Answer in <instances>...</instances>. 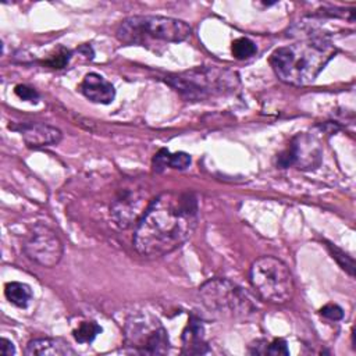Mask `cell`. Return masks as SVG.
<instances>
[{"mask_svg":"<svg viewBox=\"0 0 356 356\" xmlns=\"http://www.w3.org/2000/svg\"><path fill=\"white\" fill-rule=\"evenodd\" d=\"M264 355H273V356L284 355V356H288L289 355V349H288V345H286L285 339L275 338L273 342H270V343L267 342Z\"/></svg>","mask_w":356,"mask_h":356,"instance_id":"21","label":"cell"},{"mask_svg":"<svg viewBox=\"0 0 356 356\" xmlns=\"http://www.w3.org/2000/svg\"><path fill=\"white\" fill-rule=\"evenodd\" d=\"M26 356H71L75 350L63 338H36L28 342Z\"/></svg>","mask_w":356,"mask_h":356,"instance_id":"13","label":"cell"},{"mask_svg":"<svg viewBox=\"0 0 356 356\" xmlns=\"http://www.w3.org/2000/svg\"><path fill=\"white\" fill-rule=\"evenodd\" d=\"M199 220L197 199L191 192H163L138 221L134 245L146 257H159L184 245Z\"/></svg>","mask_w":356,"mask_h":356,"instance_id":"1","label":"cell"},{"mask_svg":"<svg viewBox=\"0 0 356 356\" xmlns=\"http://www.w3.org/2000/svg\"><path fill=\"white\" fill-rule=\"evenodd\" d=\"M70 57H71L70 50L60 47L54 54H51L47 60H44L43 64L47 67H51V68H63L68 64Z\"/></svg>","mask_w":356,"mask_h":356,"instance_id":"20","label":"cell"},{"mask_svg":"<svg viewBox=\"0 0 356 356\" xmlns=\"http://www.w3.org/2000/svg\"><path fill=\"white\" fill-rule=\"evenodd\" d=\"M250 282L256 292L271 303H286L295 292L291 270L274 256H261L252 263Z\"/></svg>","mask_w":356,"mask_h":356,"instance_id":"5","label":"cell"},{"mask_svg":"<svg viewBox=\"0 0 356 356\" xmlns=\"http://www.w3.org/2000/svg\"><path fill=\"white\" fill-rule=\"evenodd\" d=\"M79 88L83 96L93 103L108 104L115 97V89L111 82H108L106 78L96 72L86 74Z\"/></svg>","mask_w":356,"mask_h":356,"instance_id":"12","label":"cell"},{"mask_svg":"<svg viewBox=\"0 0 356 356\" xmlns=\"http://www.w3.org/2000/svg\"><path fill=\"white\" fill-rule=\"evenodd\" d=\"M13 128L21 132L24 142L31 149H42L57 145L63 136L58 128L43 122H25Z\"/></svg>","mask_w":356,"mask_h":356,"instance_id":"10","label":"cell"},{"mask_svg":"<svg viewBox=\"0 0 356 356\" xmlns=\"http://www.w3.org/2000/svg\"><path fill=\"white\" fill-rule=\"evenodd\" d=\"M125 343L142 355H164L170 349L167 330L147 312L131 314L124 327Z\"/></svg>","mask_w":356,"mask_h":356,"instance_id":"7","label":"cell"},{"mask_svg":"<svg viewBox=\"0 0 356 356\" xmlns=\"http://www.w3.org/2000/svg\"><path fill=\"white\" fill-rule=\"evenodd\" d=\"M142 200L143 196H140L138 192L127 191L121 193L110 206V214L114 222L120 228H128L139 216Z\"/></svg>","mask_w":356,"mask_h":356,"instance_id":"11","label":"cell"},{"mask_svg":"<svg viewBox=\"0 0 356 356\" xmlns=\"http://www.w3.org/2000/svg\"><path fill=\"white\" fill-rule=\"evenodd\" d=\"M25 254L42 267H54L63 256V242L50 227L36 224L24 242Z\"/></svg>","mask_w":356,"mask_h":356,"instance_id":"8","label":"cell"},{"mask_svg":"<svg viewBox=\"0 0 356 356\" xmlns=\"http://www.w3.org/2000/svg\"><path fill=\"white\" fill-rule=\"evenodd\" d=\"M328 249H330V252L332 254V259H335L338 261V264L345 271H348L350 275H353L355 274V261H353V259L349 254H346L345 252H342L341 249H338L332 243H328Z\"/></svg>","mask_w":356,"mask_h":356,"instance_id":"19","label":"cell"},{"mask_svg":"<svg viewBox=\"0 0 356 356\" xmlns=\"http://www.w3.org/2000/svg\"><path fill=\"white\" fill-rule=\"evenodd\" d=\"M102 332V327L96 321H82L72 331V335L79 343H90Z\"/></svg>","mask_w":356,"mask_h":356,"instance_id":"17","label":"cell"},{"mask_svg":"<svg viewBox=\"0 0 356 356\" xmlns=\"http://www.w3.org/2000/svg\"><path fill=\"white\" fill-rule=\"evenodd\" d=\"M4 295L17 307H26L32 299L31 286L18 281L7 282L4 286Z\"/></svg>","mask_w":356,"mask_h":356,"instance_id":"16","label":"cell"},{"mask_svg":"<svg viewBox=\"0 0 356 356\" xmlns=\"http://www.w3.org/2000/svg\"><path fill=\"white\" fill-rule=\"evenodd\" d=\"M191 33L192 28L185 21L164 15H131L120 24L115 32L120 42L146 47L184 42Z\"/></svg>","mask_w":356,"mask_h":356,"instance_id":"3","label":"cell"},{"mask_svg":"<svg viewBox=\"0 0 356 356\" xmlns=\"http://www.w3.org/2000/svg\"><path fill=\"white\" fill-rule=\"evenodd\" d=\"M320 314L328 320L338 321L343 317V310H342V307H339L335 303H328L320 309Z\"/></svg>","mask_w":356,"mask_h":356,"instance_id":"22","label":"cell"},{"mask_svg":"<svg viewBox=\"0 0 356 356\" xmlns=\"http://www.w3.org/2000/svg\"><path fill=\"white\" fill-rule=\"evenodd\" d=\"M323 160V149L317 138L302 132L292 138L289 146L278 156L277 165L280 168L296 167L302 171L316 170Z\"/></svg>","mask_w":356,"mask_h":356,"instance_id":"9","label":"cell"},{"mask_svg":"<svg viewBox=\"0 0 356 356\" xmlns=\"http://www.w3.org/2000/svg\"><path fill=\"white\" fill-rule=\"evenodd\" d=\"M335 54L337 47L328 38L314 36L275 49L268 61L280 81L306 86L316 81Z\"/></svg>","mask_w":356,"mask_h":356,"instance_id":"2","label":"cell"},{"mask_svg":"<svg viewBox=\"0 0 356 356\" xmlns=\"http://www.w3.org/2000/svg\"><path fill=\"white\" fill-rule=\"evenodd\" d=\"M231 51H232L235 58L245 60V58H250L252 56H254L256 51H257V47H256L254 42H252L250 39H248V38H238L236 40L232 42Z\"/></svg>","mask_w":356,"mask_h":356,"instance_id":"18","label":"cell"},{"mask_svg":"<svg viewBox=\"0 0 356 356\" xmlns=\"http://www.w3.org/2000/svg\"><path fill=\"white\" fill-rule=\"evenodd\" d=\"M165 82L188 100H203L211 96L232 93L239 85L234 71L217 67L202 65L165 78Z\"/></svg>","mask_w":356,"mask_h":356,"instance_id":"4","label":"cell"},{"mask_svg":"<svg viewBox=\"0 0 356 356\" xmlns=\"http://www.w3.org/2000/svg\"><path fill=\"white\" fill-rule=\"evenodd\" d=\"M191 165V156L185 152L170 153L167 149L159 150L153 157V168L157 172H161L165 167L175 170H185Z\"/></svg>","mask_w":356,"mask_h":356,"instance_id":"15","label":"cell"},{"mask_svg":"<svg viewBox=\"0 0 356 356\" xmlns=\"http://www.w3.org/2000/svg\"><path fill=\"white\" fill-rule=\"evenodd\" d=\"M14 92L19 99L26 102H36L39 99V93L33 88H29L26 85H17Z\"/></svg>","mask_w":356,"mask_h":356,"instance_id":"23","label":"cell"},{"mask_svg":"<svg viewBox=\"0 0 356 356\" xmlns=\"http://www.w3.org/2000/svg\"><path fill=\"white\" fill-rule=\"evenodd\" d=\"M203 305L218 314L249 318L257 312V306L249 293L227 278H213L199 288Z\"/></svg>","mask_w":356,"mask_h":356,"instance_id":"6","label":"cell"},{"mask_svg":"<svg viewBox=\"0 0 356 356\" xmlns=\"http://www.w3.org/2000/svg\"><path fill=\"white\" fill-rule=\"evenodd\" d=\"M0 353H1L3 356H11V355L15 353V348H14L13 342H11L10 339L4 338V337H3L1 341H0Z\"/></svg>","mask_w":356,"mask_h":356,"instance_id":"24","label":"cell"},{"mask_svg":"<svg viewBox=\"0 0 356 356\" xmlns=\"http://www.w3.org/2000/svg\"><path fill=\"white\" fill-rule=\"evenodd\" d=\"M182 341H184V348H182L184 353L202 355L209 352V348L203 335L202 321L196 317H192L189 320L186 328L184 330Z\"/></svg>","mask_w":356,"mask_h":356,"instance_id":"14","label":"cell"}]
</instances>
